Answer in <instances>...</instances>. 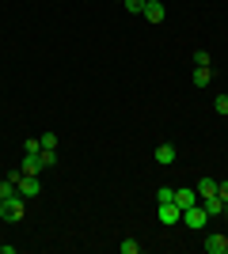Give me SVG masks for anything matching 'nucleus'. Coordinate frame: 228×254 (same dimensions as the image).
Instances as JSON below:
<instances>
[{"mask_svg": "<svg viewBox=\"0 0 228 254\" xmlns=\"http://www.w3.org/2000/svg\"><path fill=\"white\" fill-rule=\"evenodd\" d=\"M206 220H209V212H206V205H202V201L190 205V209H183V224L190 228V232H202V228H206Z\"/></svg>", "mask_w": 228, "mask_h": 254, "instance_id": "1", "label": "nucleus"}, {"mask_svg": "<svg viewBox=\"0 0 228 254\" xmlns=\"http://www.w3.org/2000/svg\"><path fill=\"white\" fill-rule=\"evenodd\" d=\"M23 201H27L23 193H11L8 201H4V209H0V216H4L8 224H19L23 220Z\"/></svg>", "mask_w": 228, "mask_h": 254, "instance_id": "2", "label": "nucleus"}, {"mask_svg": "<svg viewBox=\"0 0 228 254\" xmlns=\"http://www.w3.org/2000/svg\"><path fill=\"white\" fill-rule=\"evenodd\" d=\"M156 216H160L163 228H175V224L183 220V209H179L175 201H160V205H156Z\"/></svg>", "mask_w": 228, "mask_h": 254, "instance_id": "3", "label": "nucleus"}, {"mask_svg": "<svg viewBox=\"0 0 228 254\" xmlns=\"http://www.w3.org/2000/svg\"><path fill=\"white\" fill-rule=\"evenodd\" d=\"M15 190H19L23 197L31 201V197H38V193H42V179H38V175H19V182H15Z\"/></svg>", "mask_w": 228, "mask_h": 254, "instance_id": "4", "label": "nucleus"}, {"mask_svg": "<svg viewBox=\"0 0 228 254\" xmlns=\"http://www.w3.org/2000/svg\"><path fill=\"white\" fill-rule=\"evenodd\" d=\"M175 205H179V209L198 205V190H194V186H175Z\"/></svg>", "mask_w": 228, "mask_h": 254, "instance_id": "5", "label": "nucleus"}, {"mask_svg": "<svg viewBox=\"0 0 228 254\" xmlns=\"http://www.w3.org/2000/svg\"><path fill=\"white\" fill-rule=\"evenodd\" d=\"M141 15H145V19H149V23H163V19H167V8H163L160 0H149Z\"/></svg>", "mask_w": 228, "mask_h": 254, "instance_id": "6", "label": "nucleus"}, {"mask_svg": "<svg viewBox=\"0 0 228 254\" xmlns=\"http://www.w3.org/2000/svg\"><path fill=\"white\" fill-rule=\"evenodd\" d=\"M206 254H228V239L225 235H206Z\"/></svg>", "mask_w": 228, "mask_h": 254, "instance_id": "7", "label": "nucleus"}, {"mask_svg": "<svg viewBox=\"0 0 228 254\" xmlns=\"http://www.w3.org/2000/svg\"><path fill=\"white\" fill-rule=\"evenodd\" d=\"M23 175H42V152L23 156Z\"/></svg>", "mask_w": 228, "mask_h": 254, "instance_id": "8", "label": "nucleus"}, {"mask_svg": "<svg viewBox=\"0 0 228 254\" xmlns=\"http://www.w3.org/2000/svg\"><path fill=\"white\" fill-rule=\"evenodd\" d=\"M156 163H160V167H171L175 163V144H156Z\"/></svg>", "mask_w": 228, "mask_h": 254, "instance_id": "9", "label": "nucleus"}, {"mask_svg": "<svg viewBox=\"0 0 228 254\" xmlns=\"http://www.w3.org/2000/svg\"><path fill=\"white\" fill-rule=\"evenodd\" d=\"M198 201H206V197H213V193H217V179H198Z\"/></svg>", "mask_w": 228, "mask_h": 254, "instance_id": "10", "label": "nucleus"}, {"mask_svg": "<svg viewBox=\"0 0 228 254\" xmlns=\"http://www.w3.org/2000/svg\"><path fill=\"white\" fill-rule=\"evenodd\" d=\"M213 84V68H209V64H198L194 68V87H209Z\"/></svg>", "mask_w": 228, "mask_h": 254, "instance_id": "11", "label": "nucleus"}, {"mask_svg": "<svg viewBox=\"0 0 228 254\" xmlns=\"http://www.w3.org/2000/svg\"><path fill=\"white\" fill-rule=\"evenodd\" d=\"M202 205H206V212H209V216H221V212H225V209H228V205H225V201H221L217 193H213V197H206V201H202Z\"/></svg>", "mask_w": 228, "mask_h": 254, "instance_id": "12", "label": "nucleus"}, {"mask_svg": "<svg viewBox=\"0 0 228 254\" xmlns=\"http://www.w3.org/2000/svg\"><path fill=\"white\" fill-rule=\"evenodd\" d=\"M160 201H175V190L171 186H160V190H156V205Z\"/></svg>", "mask_w": 228, "mask_h": 254, "instance_id": "13", "label": "nucleus"}, {"mask_svg": "<svg viewBox=\"0 0 228 254\" xmlns=\"http://www.w3.org/2000/svg\"><path fill=\"white\" fill-rule=\"evenodd\" d=\"M57 163V148H42V167H54Z\"/></svg>", "mask_w": 228, "mask_h": 254, "instance_id": "14", "label": "nucleus"}, {"mask_svg": "<svg viewBox=\"0 0 228 254\" xmlns=\"http://www.w3.org/2000/svg\"><path fill=\"white\" fill-rule=\"evenodd\" d=\"M213 110H217V114H228V95H225V91L213 99Z\"/></svg>", "mask_w": 228, "mask_h": 254, "instance_id": "15", "label": "nucleus"}, {"mask_svg": "<svg viewBox=\"0 0 228 254\" xmlns=\"http://www.w3.org/2000/svg\"><path fill=\"white\" fill-rule=\"evenodd\" d=\"M31 152H42V140H38V137H31L27 144H23V156H31Z\"/></svg>", "mask_w": 228, "mask_h": 254, "instance_id": "16", "label": "nucleus"}, {"mask_svg": "<svg viewBox=\"0 0 228 254\" xmlns=\"http://www.w3.org/2000/svg\"><path fill=\"white\" fill-rule=\"evenodd\" d=\"M137 251H141L137 239H122V254H137Z\"/></svg>", "mask_w": 228, "mask_h": 254, "instance_id": "17", "label": "nucleus"}, {"mask_svg": "<svg viewBox=\"0 0 228 254\" xmlns=\"http://www.w3.org/2000/svg\"><path fill=\"white\" fill-rule=\"evenodd\" d=\"M122 4H126V11H145L149 0H122Z\"/></svg>", "mask_w": 228, "mask_h": 254, "instance_id": "18", "label": "nucleus"}, {"mask_svg": "<svg viewBox=\"0 0 228 254\" xmlns=\"http://www.w3.org/2000/svg\"><path fill=\"white\" fill-rule=\"evenodd\" d=\"M38 140H42V148H57V133H42Z\"/></svg>", "mask_w": 228, "mask_h": 254, "instance_id": "19", "label": "nucleus"}, {"mask_svg": "<svg viewBox=\"0 0 228 254\" xmlns=\"http://www.w3.org/2000/svg\"><path fill=\"white\" fill-rule=\"evenodd\" d=\"M217 197H221V201L228 205V182H217Z\"/></svg>", "mask_w": 228, "mask_h": 254, "instance_id": "20", "label": "nucleus"}, {"mask_svg": "<svg viewBox=\"0 0 228 254\" xmlns=\"http://www.w3.org/2000/svg\"><path fill=\"white\" fill-rule=\"evenodd\" d=\"M4 201H8V197H4V193H0V209H4Z\"/></svg>", "mask_w": 228, "mask_h": 254, "instance_id": "21", "label": "nucleus"}, {"mask_svg": "<svg viewBox=\"0 0 228 254\" xmlns=\"http://www.w3.org/2000/svg\"><path fill=\"white\" fill-rule=\"evenodd\" d=\"M225 95H228V91H225Z\"/></svg>", "mask_w": 228, "mask_h": 254, "instance_id": "22", "label": "nucleus"}, {"mask_svg": "<svg viewBox=\"0 0 228 254\" xmlns=\"http://www.w3.org/2000/svg\"><path fill=\"white\" fill-rule=\"evenodd\" d=\"M225 239H228V235H225Z\"/></svg>", "mask_w": 228, "mask_h": 254, "instance_id": "23", "label": "nucleus"}]
</instances>
